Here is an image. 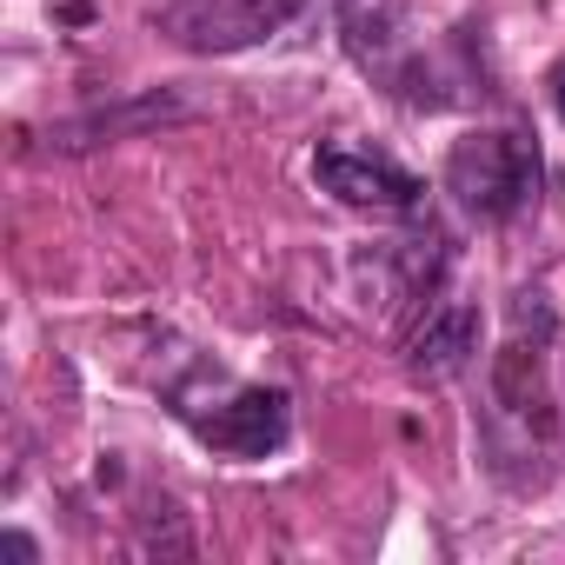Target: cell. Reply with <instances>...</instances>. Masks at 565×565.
Listing matches in <instances>:
<instances>
[{
    "label": "cell",
    "mask_w": 565,
    "mask_h": 565,
    "mask_svg": "<svg viewBox=\"0 0 565 565\" xmlns=\"http://www.w3.org/2000/svg\"><path fill=\"white\" fill-rule=\"evenodd\" d=\"M313 180H320V193H333L340 206H366V213H413L419 193H426L419 173H406V167H393V160H380V153H366V147H347V140H320Z\"/></svg>",
    "instance_id": "cell-4"
},
{
    "label": "cell",
    "mask_w": 565,
    "mask_h": 565,
    "mask_svg": "<svg viewBox=\"0 0 565 565\" xmlns=\"http://www.w3.org/2000/svg\"><path fill=\"white\" fill-rule=\"evenodd\" d=\"M545 87H552V107H558V120H565V61L545 74Z\"/></svg>",
    "instance_id": "cell-10"
},
{
    "label": "cell",
    "mask_w": 565,
    "mask_h": 565,
    "mask_svg": "<svg viewBox=\"0 0 565 565\" xmlns=\"http://www.w3.org/2000/svg\"><path fill=\"white\" fill-rule=\"evenodd\" d=\"M180 419L193 426L200 446L226 452V459H266L287 446V426H294V399L279 386H239L233 399H220L213 413L206 406H180Z\"/></svg>",
    "instance_id": "cell-3"
},
{
    "label": "cell",
    "mask_w": 565,
    "mask_h": 565,
    "mask_svg": "<svg viewBox=\"0 0 565 565\" xmlns=\"http://www.w3.org/2000/svg\"><path fill=\"white\" fill-rule=\"evenodd\" d=\"M539 180H545L539 147L519 127H479V134L452 140V153H446V193L472 220H492V226L525 213L539 200Z\"/></svg>",
    "instance_id": "cell-1"
},
{
    "label": "cell",
    "mask_w": 565,
    "mask_h": 565,
    "mask_svg": "<svg viewBox=\"0 0 565 565\" xmlns=\"http://www.w3.org/2000/svg\"><path fill=\"white\" fill-rule=\"evenodd\" d=\"M512 333H532V340H552V333H558L545 294H512Z\"/></svg>",
    "instance_id": "cell-9"
},
{
    "label": "cell",
    "mask_w": 565,
    "mask_h": 565,
    "mask_svg": "<svg viewBox=\"0 0 565 565\" xmlns=\"http://www.w3.org/2000/svg\"><path fill=\"white\" fill-rule=\"evenodd\" d=\"M333 8H340L353 61L360 67H393V54H399V8L393 0H333Z\"/></svg>",
    "instance_id": "cell-8"
},
{
    "label": "cell",
    "mask_w": 565,
    "mask_h": 565,
    "mask_svg": "<svg viewBox=\"0 0 565 565\" xmlns=\"http://www.w3.org/2000/svg\"><path fill=\"white\" fill-rule=\"evenodd\" d=\"M167 120H186V107H180V100H160V94H147V100H127V107H100V114L61 120V127H54V147L81 153V147H100V140H114V134H140V127H167Z\"/></svg>",
    "instance_id": "cell-7"
},
{
    "label": "cell",
    "mask_w": 565,
    "mask_h": 565,
    "mask_svg": "<svg viewBox=\"0 0 565 565\" xmlns=\"http://www.w3.org/2000/svg\"><path fill=\"white\" fill-rule=\"evenodd\" d=\"M300 8L307 0H173L160 14V28L193 54H233V47L273 41Z\"/></svg>",
    "instance_id": "cell-2"
},
{
    "label": "cell",
    "mask_w": 565,
    "mask_h": 565,
    "mask_svg": "<svg viewBox=\"0 0 565 565\" xmlns=\"http://www.w3.org/2000/svg\"><path fill=\"white\" fill-rule=\"evenodd\" d=\"M479 340H486L479 307H472V300H439V307L419 320V333L406 340V373H413V380H452V373L472 366Z\"/></svg>",
    "instance_id": "cell-6"
},
{
    "label": "cell",
    "mask_w": 565,
    "mask_h": 565,
    "mask_svg": "<svg viewBox=\"0 0 565 565\" xmlns=\"http://www.w3.org/2000/svg\"><path fill=\"white\" fill-rule=\"evenodd\" d=\"M545 347H552V340L512 333V340L492 353V406H499L512 426L539 433V439L558 433V413H552V393H545Z\"/></svg>",
    "instance_id": "cell-5"
}]
</instances>
